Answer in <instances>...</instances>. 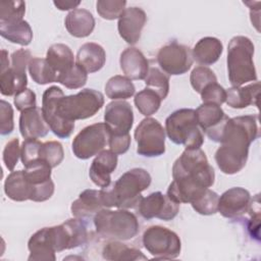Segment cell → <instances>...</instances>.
Returning <instances> with one entry per match:
<instances>
[{
    "label": "cell",
    "instance_id": "cell-38",
    "mask_svg": "<svg viewBox=\"0 0 261 261\" xmlns=\"http://www.w3.org/2000/svg\"><path fill=\"white\" fill-rule=\"evenodd\" d=\"M125 5L126 1L124 0H98L96 9L102 18L113 20L119 18L125 9Z\"/></svg>",
    "mask_w": 261,
    "mask_h": 261
},
{
    "label": "cell",
    "instance_id": "cell-36",
    "mask_svg": "<svg viewBox=\"0 0 261 261\" xmlns=\"http://www.w3.org/2000/svg\"><path fill=\"white\" fill-rule=\"evenodd\" d=\"M219 196L209 188L199 195L192 203L193 209L201 215H212L217 212Z\"/></svg>",
    "mask_w": 261,
    "mask_h": 261
},
{
    "label": "cell",
    "instance_id": "cell-24",
    "mask_svg": "<svg viewBox=\"0 0 261 261\" xmlns=\"http://www.w3.org/2000/svg\"><path fill=\"white\" fill-rule=\"evenodd\" d=\"M103 207L101 201L100 191L98 190H85L79 198L72 202L70 210L74 217L86 219L94 216Z\"/></svg>",
    "mask_w": 261,
    "mask_h": 261
},
{
    "label": "cell",
    "instance_id": "cell-7",
    "mask_svg": "<svg viewBox=\"0 0 261 261\" xmlns=\"http://www.w3.org/2000/svg\"><path fill=\"white\" fill-rule=\"evenodd\" d=\"M165 132L171 142L182 145L186 149L200 148L204 143L196 111L191 108L173 111L165 120Z\"/></svg>",
    "mask_w": 261,
    "mask_h": 261
},
{
    "label": "cell",
    "instance_id": "cell-6",
    "mask_svg": "<svg viewBox=\"0 0 261 261\" xmlns=\"http://www.w3.org/2000/svg\"><path fill=\"white\" fill-rule=\"evenodd\" d=\"M94 224L101 237L119 241L134 239L140 228L137 216L121 208L117 210L102 208L94 215Z\"/></svg>",
    "mask_w": 261,
    "mask_h": 261
},
{
    "label": "cell",
    "instance_id": "cell-19",
    "mask_svg": "<svg viewBox=\"0 0 261 261\" xmlns=\"http://www.w3.org/2000/svg\"><path fill=\"white\" fill-rule=\"evenodd\" d=\"M49 130L50 127L43 116L42 109L34 107L20 113L19 132L24 140L44 138Z\"/></svg>",
    "mask_w": 261,
    "mask_h": 261
},
{
    "label": "cell",
    "instance_id": "cell-1",
    "mask_svg": "<svg viewBox=\"0 0 261 261\" xmlns=\"http://www.w3.org/2000/svg\"><path fill=\"white\" fill-rule=\"evenodd\" d=\"M104 105V96L94 89H84L74 95L65 96L63 91L52 86L42 97V113L50 130L61 139L70 137L74 121L94 116Z\"/></svg>",
    "mask_w": 261,
    "mask_h": 261
},
{
    "label": "cell",
    "instance_id": "cell-31",
    "mask_svg": "<svg viewBox=\"0 0 261 261\" xmlns=\"http://www.w3.org/2000/svg\"><path fill=\"white\" fill-rule=\"evenodd\" d=\"M136 92L132 80L123 75H114L105 85L106 96L111 100H125L130 98Z\"/></svg>",
    "mask_w": 261,
    "mask_h": 261
},
{
    "label": "cell",
    "instance_id": "cell-17",
    "mask_svg": "<svg viewBox=\"0 0 261 261\" xmlns=\"http://www.w3.org/2000/svg\"><path fill=\"white\" fill-rule=\"evenodd\" d=\"M117 162L118 159L115 153L111 150H102L93 160L89 170V175L92 181L100 188L110 186V174L115 170Z\"/></svg>",
    "mask_w": 261,
    "mask_h": 261
},
{
    "label": "cell",
    "instance_id": "cell-34",
    "mask_svg": "<svg viewBox=\"0 0 261 261\" xmlns=\"http://www.w3.org/2000/svg\"><path fill=\"white\" fill-rule=\"evenodd\" d=\"M145 84L147 88L155 91L162 100H164L169 93V76L158 67L152 66L149 68Z\"/></svg>",
    "mask_w": 261,
    "mask_h": 261
},
{
    "label": "cell",
    "instance_id": "cell-47",
    "mask_svg": "<svg viewBox=\"0 0 261 261\" xmlns=\"http://www.w3.org/2000/svg\"><path fill=\"white\" fill-rule=\"evenodd\" d=\"M108 145L110 150L116 155L124 154L130 146V136L126 135H109Z\"/></svg>",
    "mask_w": 261,
    "mask_h": 261
},
{
    "label": "cell",
    "instance_id": "cell-4",
    "mask_svg": "<svg viewBox=\"0 0 261 261\" xmlns=\"http://www.w3.org/2000/svg\"><path fill=\"white\" fill-rule=\"evenodd\" d=\"M151 179L150 173L144 168L127 170L114 184L100 190L103 207L136 208L143 198L142 192L149 188Z\"/></svg>",
    "mask_w": 261,
    "mask_h": 261
},
{
    "label": "cell",
    "instance_id": "cell-41",
    "mask_svg": "<svg viewBox=\"0 0 261 261\" xmlns=\"http://www.w3.org/2000/svg\"><path fill=\"white\" fill-rule=\"evenodd\" d=\"M200 95L203 103H212L219 106L224 103L226 99V91L218 83L207 85Z\"/></svg>",
    "mask_w": 261,
    "mask_h": 261
},
{
    "label": "cell",
    "instance_id": "cell-28",
    "mask_svg": "<svg viewBox=\"0 0 261 261\" xmlns=\"http://www.w3.org/2000/svg\"><path fill=\"white\" fill-rule=\"evenodd\" d=\"M49 65L60 74L74 64V56L71 49L65 44H53L47 50L46 58Z\"/></svg>",
    "mask_w": 261,
    "mask_h": 261
},
{
    "label": "cell",
    "instance_id": "cell-26",
    "mask_svg": "<svg viewBox=\"0 0 261 261\" xmlns=\"http://www.w3.org/2000/svg\"><path fill=\"white\" fill-rule=\"evenodd\" d=\"M4 192L9 199L16 202L31 200L32 186L25 178L23 170L11 171L5 179Z\"/></svg>",
    "mask_w": 261,
    "mask_h": 261
},
{
    "label": "cell",
    "instance_id": "cell-10",
    "mask_svg": "<svg viewBox=\"0 0 261 261\" xmlns=\"http://www.w3.org/2000/svg\"><path fill=\"white\" fill-rule=\"evenodd\" d=\"M109 132L104 122L84 127L72 141V152L79 159L86 160L98 155L108 144Z\"/></svg>",
    "mask_w": 261,
    "mask_h": 261
},
{
    "label": "cell",
    "instance_id": "cell-21",
    "mask_svg": "<svg viewBox=\"0 0 261 261\" xmlns=\"http://www.w3.org/2000/svg\"><path fill=\"white\" fill-rule=\"evenodd\" d=\"M106 62V53L97 43L89 42L82 45L76 53V62L88 73L99 71Z\"/></svg>",
    "mask_w": 261,
    "mask_h": 261
},
{
    "label": "cell",
    "instance_id": "cell-3",
    "mask_svg": "<svg viewBox=\"0 0 261 261\" xmlns=\"http://www.w3.org/2000/svg\"><path fill=\"white\" fill-rule=\"evenodd\" d=\"M259 136L257 116L241 115L228 118L215 152V161L225 174L240 172L247 163L249 147Z\"/></svg>",
    "mask_w": 261,
    "mask_h": 261
},
{
    "label": "cell",
    "instance_id": "cell-14",
    "mask_svg": "<svg viewBox=\"0 0 261 261\" xmlns=\"http://www.w3.org/2000/svg\"><path fill=\"white\" fill-rule=\"evenodd\" d=\"M104 123L109 135H126L134 124V112L130 104L123 100L112 101L106 105Z\"/></svg>",
    "mask_w": 261,
    "mask_h": 261
},
{
    "label": "cell",
    "instance_id": "cell-46",
    "mask_svg": "<svg viewBox=\"0 0 261 261\" xmlns=\"http://www.w3.org/2000/svg\"><path fill=\"white\" fill-rule=\"evenodd\" d=\"M32 54L27 49H19L14 51L11 54V67L22 74H27V66H29V63L32 59Z\"/></svg>",
    "mask_w": 261,
    "mask_h": 261
},
{
    "label": "cell",
    "instance_id": "cell-45",
    "mask_svg": "<svg viewBox=\"0 0 261 261\" xmlns=\"http://www.w3.org/2000/svg\"><path fill=\"white\" fill-rule=\"evenodd\" d=\"M13 102H14L16 109L20 112H22L27 109H30V108L37 107L36 94L34 91H32L31 89H28V88H25L22 91L15 94L14 98H13Z\"/></svg>",
    "mask_w": 261,
    "mask_h": 261
},
{
    "label": "cell",
    "instance_id": "cell-32",
    "mask_svg": "<svg viewBox=\"0 0 261 261\" xmlns=\"http://www.w3.org/2000/svg\"><path fill=\"white\" fill-rule=\"evenodd\" d=\"M29 72L32 80L38 85H47L57 82V72L49 65L46 59L33 57L29 63Z\"/></svg>",
    "mask_w": 261,
    "mask_h": 261
},
{
    "label": "cell",
    "instance_id": "cell-9",
    "mask_svg": "<svg viewBox=\"0 0 261 261\" xmlns=\"http://www.w3.org/2000/svg\"><path fill=\"white\" fill-rule=\"evenodd\" d=\"M134 136L139 155L158 157L165 153V129L157 119H143L136 127Z\"/></svg>",
    "mask_w": 261,
    "mask_h": 261
},
{
    "label": "cell",
    "instance_id": "cell-42",
    "mask_svg": "<svg viewBox=\"0 0 261 261\" xmlns=\"http://www.w3.org/2000/svg\"><path fill=\"white\" fill-rule=\"evenodd\" d=\"M41 145L42 142H40L38 139H29L23 141L20 148V160L23 166H27L39 159Z\"/></svg>",
    "mask_w": 261,
    "mask_h": 261
},
{
    "label": "cell",
    "instance_id": "cell-13",
    "mask_svg": "<svg viewBox=\"0 0 261 261\" xmlns=\"http://www.w3.org/2000/svg\"><path fill=\"white\" fill-rule=\"evenodd\" d=\"M198 125L214 142L219 143L228 116L219 105L203 103L196 110Z\"/></svg>",
    "mask_w": 261,
    "mask_h": 261
},
{
    "label": "cell",
    "instance_id": "cell-2",
    "mask_svg": "<svg viewBox=\"0 0 261 261\" xmlns=\"http://www.w3.org/2000/svg\"><path fill=\"white\" fill-rule=\"evenodd\" d=\"M170 195L179 203H191L214 184L215 172L201 148L185 149L172 166Z\"/></svg>",
    "mask_w": 261,
    "mask_h": 261
},
{
    "label": "cell",
    "instance_id": "cell-29",
    "mask_svg": "<svg viewBox=\"0 0 261 261\" xmlns=\"http://www.w3.org/2000/svg\"><path fill=\"white\" fill-rule=\"evenodd\" d=\"M102 256L109 261H122V260H147V257L138 249L130 248L116 240L108 242L102 250Z\"/></svg>",
    "mask_w": 261,
    "mask_h": 261
},
{
    "label": "cell",
    "instance_id": "cell-48",
    "mask_svg": "<svg viewBox=\"0 0 261 261\" xmlns=\"http://www.w3.org/2000/svg\"><path fill=\"white\" fill-rule=\"evenodd\" d=\"M53 4L57 7V9L59 10H70V9H73V8H76L80 4H81V1H63V0H60V1H54Z\"/></svg>",
    "mask_w": 261,
    "mask_h": 261
},
{
    "label": "cell",
    "instance_id": "cell-5",
    "mask_svg": "<svg viewBox=\"0 0 261 261\" xmlns=\"http://www.w3.org/2000/svg\"><path fill=\"white\" fill-rule=\"evenodd\" d=\"M254 49V44L248 37L236 36L229 41L226 62L228 80L232 87L257 81L253 61Z\"/></svg>",
    "mask_w": 261,
    "mask_h": 261
},
{
    "label": "cell",
    "instance_id": "cell-12",
    "mask_svg": "<svg viewBox=\"0 0 261 261\" xmlns=\"http://www.w3.org/2000/svg\"><path fill=\"white\" fill-rule=\"evenodd\" d=\"M179 211V204L172 201L161 192H154L142 198L139 203V212L145 219L159 218L165 221L173 219Z\"/></svg>",
    "mask_w": 261,
    "mask_h": 261
},
{
    "label": "cell",
    "instance_id": "cell-40",
    "mask_svg": "<svg viewBox=\"0 0 261 261\" xmlns=\"http://www.w3.org/2000/svg\"><path fill=\"white\" fill-rule=\"evenodd\" d=\"M190 82L193 89L200 94L207 85L217 83V77L213 70H211L209 67L200 65L192 70L190 75Z\"/></svg>",
    "mask_w": 261,
    "mask_h": 261
},
{
    "label": "cell",
    "instance_id": "cell-18",
    "mask_svg": "<svg viewBox=\"0 0 261 261\" xmlns=\"http://www.w3.org/2000/svg\"><path fill=\"white\" fill-rule=\"evenodd\" d=\"M122 72L129 80H145L149 71V61L137 48L129 47L122 51L119 58Z\"/></svg>",
    "mask_w": 261,
    "mask_h": 261
},
{
    "label": "cell",
    "instance_id": "cell-33",
    "mask_svg": "<svg viewBox=\"0 0 261 261\" xmlns=\"http://www.w3.org/2000/svg\"><path fill=\"white\" fill-rule=\"evenodd\" d=\"M161 101L162 99L160 96L149 88H145L144 90L140 91L134 99L136 107L141 112V114L145 116H151L155 114L161 106Z\"/></svg>",
    "mask_w": 261,
    "mask_h": 261
},
{
    "label": "cell",
    "instance_id": "cell-11",
    "mask_svg": "<svg viewBox=\"0 0 261 261\" xmlns=\"http://www.w3.org/2000/svg\"><path fill=\"white\" fill-rule=\"evenodd\" d=\"M191 49L177 42H171L161 47L157 53V62L160 68L169 75L186 73L193 65Z\"/></svg>",
    "mask_w": 261,
    "mask_h": 261
},
{
    "label": "cell",
    "instance_id": "cell-23",
    "mask_svg": "<svg viewBox=\"0 0 261 261\" xmlns=\"http://www.w3.org/2000/svg\"><path fill=\"white\" fill-rule=\"evenodd\" d=\"M260 83L255 82L245 87H231L226 91V104L236 109L246 108L250 105L258 106Z\"/></svg>",
    "mask_w": 261,
    "mask_h": 261
},
{
    "label": "cell",
    "instance_id": "cell-35",
    "mask_svg": "<svg viewBox=\"0 0 261 261\" xmlns=\"http://www.w3.org/2000/svg\"><path fill=\"white\" fill-rule=\"evenodd\" d=\"M88 80V72L80 66L77 63H74L69 69L58 74L57 83L63 85L67 89H80L84 87Z\"/></svg>",
    "mask_w": 261,
    "mask_h": 261
},
{
    "label": "cell",
    "instance_id": "cell-44",
    "mask_svg": "<svg viewBox=\"0 0 261 261\" xmlns=\"http://www.w3.org/2000/svg\"><path fill=\"white\" fill-rule=\"evenodd\" d=\"M0 133L2 136L11 134L14 128L13 109L5 100L0 101Z\"/></svg>",
    "mask_w": 261,
    "mask_h": 261
},
{
    "label": "cell",
    "instance_id": "cell-16",
    "mask_svg": "<svg viewBox=\"0 0 261 261\" xmlns=\"http://www.w3.org/2000/svg\"><path fill=\"white\" fill-rule=\"evenodd\" d=\"M147 21L146 12L137 6L125 8L118 18L117 30L119 36L130 45L136 44Z\"/></svg>",
    "mask_w": 261,
    "mask_h": 261
},
{
    "label": "cell",
    "instance_id": "cell-43",
    "mask_svg": "<svg viewBox=\"0 0 261 261\" xmlns=\"http://www.w3.org/2000/svg\"><path fill=\"white\" fill-rule=\"evenodd\" d=\"M20 146L19 140L14 138L10 140L4 147L3 150V162L6 168L10 171L14 170V167L17 164L18 158L20 157Z\"/></svg>",
    "mask_w": 261,
    "mask_h": 261
},
{
    "label": "cell",
    "instance_id": "cell-22",
    "mask_svg": "<svg viewBox=\"0 0 261 261\" xmlns=\"http://www.w3.org/2000/svg\"><path fill=\"white\" fill-rule=\"evenodd\" d=\"M67 32L75 38H86L95 29V18L93 14L84 8L71 10L64 20Z\"/></svg>",
    "mask_w": 261,
    "mask_h": 261
},
{
    "label": "cell",
    "instance_id": "cell-25",
    "mask_svg": "<svg viewBox=\"0 0 261 261\" xmlns=\"http://www.w3.org/2000/svg\"><path fill=\"white\" fill-rule=\"evenodd\" d=\"M223 45L221 41L214 37H204L200 39L192 50L193 59L203 65H212L221 56Z\"/></svg>",
    "mask_w": 261,
    "mask_h": 261
},
{
    "label": "cell",
    "instance_id": "cell-15",
    "mask_svg": "<svg viewBox=\"0 0 261 261\" xmlns=\"http://www.w3.org/2000/svg\"><path fill=\"white\" fill-rule=\"evenodd\" d=\"M251 195L249 191L241 187H234L225 191L218 199L217 211L225 218L234 219L249 211Z\"/></svg>",
    "mask_w": 261,
    "mask_h": 261
},
{
    "label": "cell",
    "instance_id": "cell-20",
    "mask_svg": "<svg viewBox=\"0 0 261 261\" xmlns=\"http://www.w3.org/2000/svg\"><path fill=\"white\" fill-rule=\"evenodd\" d=\"M28 249L30 251V256L28 258L30 261L56 260V252L52 246L49 227H43L36 231L29 240Z\"/></svg>",
    "mask_w": 261,
    "mask_h": 261
},
{
    "label": "cell",
    "instance_id": "cell-39",
    "mask_svg": "<svg viewBox=\"0 0 261 261\" xmlns=\"http://www.w3.org/2000/svg\"><path fill=\"white\" fill-rule=\"evenodd\" d=\"M25 13V2L2 1L0 3V22H10L23 19Z\"/></svg>",
    "mask_w": 261,
    "mask_h": 261
},
{
    "label": "cell",
    "instance_id": "cell-37",
    "mask_svg": "<svg viewBox=\"0 0 261 261\" xmlns=\"http://www.w3.org/2000/svg\"><path fill=\"white\" fill-rule=\"evenodd\" d=\"M64 158V151L62 145L57 141H48L42 143L39 159L48 163L52 168L58 166Z\"/></svg>",
    "mask_w": 261,
    "mask_h": 261
},
{
    "label": "cell",
    "instance_id": "cell-30",
    "mask_svg": "<svg viewBox=\"0 0 261 261\" xmlns=\"http://www.w3.org/2000/svg\"><path fill=\"white\" fill-rule=\"evenodd\" d=\"M27 74L15 71L11 66L0 71V92L3 96H12L27 88Z\"/></svg>",
    "mask_w": 261,
    "mask_h": 261
},
{
    "label": "cell",
    "instance_id": "cell-27",
    "mask_svg": "<svg viewBox=\"0 0 261 261\" xmlns=\"http://www.w3.org/2000/svg\"><path fill=\"white\" fill-rule=\"evenodd\" d=\"M0 35L7 41L20 46H28L33 40L32 28L23 19L0 22Z\"/></svg>",
    "mask_w": 261,
    "mask_h": 261
},
{
    "label": "cell",
    "instance_id": "cell-49",
    "mask_svg": "<svg viewBox=\"0 0 261 261\" xmlns=\"http://www.w3.org/2000/svg\"><path fill=\"white\" fill-rule=\"evenodd\" d=\"M10 66L9 59H8V53L6 50H1V70H4Z\"/></svg>",
    "mask_w": 261,
    "mask_h": 261
},
{
    "label": "cell",
    "instance_id": "cell-8",
    "mask_svg": "<svg viewBox=\"0 0 261 261\" xmlns=\"http://www.w3.org/2000/svg\"><path fill=\"white\" fill-rule=\"evenodd\" d=\"M143 245L155 259H174L179 256L181 251L179 237L171 229L161 225L150 226L144 231Z\"/></svg>",
    "mask_w": 261,
    "mask_h": 261
}]
</instances>
